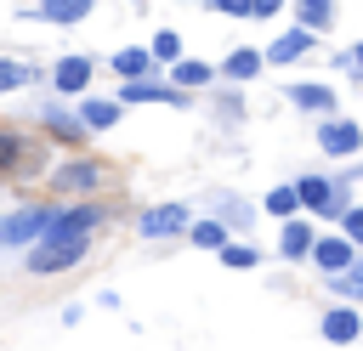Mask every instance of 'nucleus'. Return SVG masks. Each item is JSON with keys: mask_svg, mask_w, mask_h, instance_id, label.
I'll return each mask as SVG.
<instances>
[{"mask_svg": "<svg viewBox=\"0 0 363 351\" xmlns=\"http://www.w3.org/2000/svg\"><path fill=\"white\" fill-rule=\"evenodd\" d=\"M108 181H113V170H108L102 159L68 153V159H57V164L45 170V198H57V204H85V198H102Z\"/></svg>", "mask_w": 363, "mask_h": 351, "instance_id": "obj_1", "label": "nucleus"}, {"mask_svg": "<svg viewBox=\"0 0 363 351\" xmlns=\"http://www.w3.org/2000/svg\"><path fill=\"white\" fill-rule=\"evenodd\" d=\"M45 170H51V147L23 125H0V181H34V176L45 181Z\"/></svg>", "mask_w": 363, "mask_h": 351, "instance_id": "obj_2", "label": "nucleus"}, {"mask_svg": "<svg viewBox=\"0 0 363 351\" xmlns=\"http://www.w3.org/2000/svg\"><path fill=\"white\" fill-rule=\"evenodd\" d=\"M295 204H301L306 221H340L357 198H352L346 181H335V176H323V170H306V176H295Z\"/></svg>", "mask_w": 363, "mask_h": 351, "instance_id": "obj_3", "label": "nucleus"}, {"mask_svg": "<svg viewBox=\"0 0 363 351\" xmlns=\"http://www.w3.org/2000/svg\"><path fill=\"white\" fill-rule=\"evenodd\" d=\"M51 215H57V198H28V204L6 209V215H0V249H23V255H28V249L45 238Z\"/></svg>", "mask_w": 363, "mask_h": 351, "instance_id": "obj_4", "label": "nucleus"}, {"mask_svg": "<svg viewBox=\"0 0 363 351\" xmlns=\"http://www.w3.org/2000/svg\"><path fill=\"white\" fill-rule=\"evenodd\" d=\"M45 79H51V96L57 102H85L91 85H96V57L91 51H62Z\"/></svg>", "mask_w": 363, "mask_h": 351, "instance_id": "obj_5", "label": "nucleus"}, {"mask_svg": "<svg viewBox=\"0 0 363 351\" xmlns=\"http://www.w3.org/2000/svg\"><path fill=\"white\" fill-rule=\"evenodd\" d=\"M108 221H113V204H102V198H85V204H57V215H51L45 238H96ZM45 238H40V243H45Z\"/></svg>", "mask_w": 363, "mask_h": 351, "instance_id": "obj_6", "label": "nucleus"}, {"mask_svg": "<svg viewBox=\"0 0 363 351\" xmlns=\"http://www.w3.org/2000/svg\"><path fill=\"white\" fill-rule=\"evenodd\" d=\"M187 226H193V204H182V198H164V204L136 209V238H147V243L187 238Z\"/></svg>", "mask_w": 363, "mask_h": 351, "instance_id": "obj_7", "label": "nucleus"}, {"mask_svg": "<svg viewBox=\"0 0 363 351\" xmlns=\"http://www.w3.org/2000/svg\"><path fill=\"white\" fill-rule=\"evenodd\" d=\"M85 255H91V238H45V243H34L23 255V272L28 277H57V272L79 266Z\"/></svg>", "mask_w": 363, "mask_h": 351, "instance_id": "obj_8", "label": "nucleus"}, {"mask_svg": "<svg viewBox=\"0 0 363 351\" xmlns=\"http://www.w3.org/2000/svg\"><path fill=\"white\" fill-rule=\"evenodd\" d=\"M34 119H40V130H45V142H57V147H68V153H79V147H85V125H79V113H74V102H57V96H45Z\"/></svg>", "mask_w": 363, "mask_h": 351, "instance_id": "obj_9", "label": "nucleus"}, {"mask_svg": "<svg viewBox=\"0 0 363 351\" xmlns=\"http://www.w3.org/2000/svg\"><path fill=\"white\" fill-rule=\"evenodd\" d=\"M318 153L323 159H357L363 153V125L352 113H335V119H318Z\"/></svg>", "mask_w": 363, "mask_h": 351, "instance_id": "obj_10", "label": "nucleus"}, {"mask_svg": "<svg viewBox=\"0 0 363 351\" xmlns=\"http://www.w3.org/2000/svg\"><path fill=\"white\" fill-rule=\"evenodd\" d=\"M306 266L329 283V277H346L352 266H357V249L340 238V232H318V243H312V255H306Z\"/></svg>", "mask_w": 363, "mask_h": 351, "instance_id": "obj_11", "label": "nucleus"}, {"mask_svg": "<svg viewBox=\"0 0 363 351\" xmlns=\"http://www.w3.org/2000/svg\"><path fill=\"white\" fill-rule=\"evenodd\" d=\"M284 96H289L295 113H318V119H335V113H340V91H335L329 79H295Z\"/></svg>", "mask_w": 363, "mask_h": 351, "instance_id": "obj_12", "label": "nucleus"}, {"mask_svg": "<svg viewBox=\"0 0 363 351\" xmlns=\"http://www.w3.org/2000/svg\"><path fill=\"white\" fill-rule=\"evenodd\" d=\"M91 11H96L91 0H40V6H23L17 17L23 23H51V28H79Z\"/></svg>", "mask_w": 363, "mask_h": 351, "instance_id": "obj_13", "label": "nucleus"}, {"mask_svg": "<svg viewBox=\"0 0 363 351\" xmlns=\"http://www.w3.org/2000/svg\"><path fill=\"white\" fill-rule=\"evenodd\" d=\"M318 340H329V345H357V340H363V311H357V306H323V311H318Z\"/></svg>", "mask_w": 363, "mask_h": 351, "instance_id": "obj_14", "label": "nucleus"}, {"mask_svg": "<svg viewBox=\"0 0 363 351\" xmlns=\"http://www.w3.org/2000/svg\"><path fill=\"white\" fill-rule=\"evenodd\" d=\"M312 51H318V40L289 23L284 34H272V45H261V62H267V68H289V62H301V57H312Z\"/></svg>", "mask_w": 363, "mask_h": 351, "instance_id": "obj_15", "label": "nucleus"}, {"mask_svg": "<svg viewBox=\"0 0 363 351\" xmlns=\"http://www.w3.org/2000/svg\"><path fill=\"white\" fill-rule=\"evenodd\" d=\"M261 45H233L221 62H216V79L221 85H250V79H261Z\"/></svg>", "mask_w": 363, "mask_h": 351, "instance_id": "obj_16", "label": "nucleus"}, {"mask_svg": "<svg viewBox=\"0 0 363 351\" xmlns=\"http://www.w3.org/2000/svg\"><path fill=\"white\" fill-rule=\"evenodd\" d=\"M74 113H79V125H85V136H108L119 119H125V108L113 102V96H85V102H74Z\"/></svg>", "mask_w": 363, "mask_h": 351, "instance_id": "obj_17", "label": "nucleus"}, {"mask_svg": "<svg viewBox=\"0 0 363 351\" xmlns=\"http://www.w3.org/2000/svg\"><path fill=\"white\" fill-rule=\"evenodd\" d=\"M335 17H340V11H335V0H295V6H289V23H295V28H306L312 40H323V34L335 28Z\"/></svg>", "mask_w": 363, "mask_h": 351, "instance_id": "obj_18", "label": "nucleus"}, {"mask_svg": "<svg viewBox=\"0 0 363 351\" xmlns=\"http://www.w3.org/2000/svg\"><path fill=\"white\" fill-rule=\"evenodd\" d=\"M312 243H318V221L295 215V221H284V226H278V255H284V260H306V255H312Z\"/></svg>", "mask_w": 363, "mask_h": 351, "instance_id": "obj_19", "label": "nucleus"}, {"mask_svg": "<svg viewBox=\"0 0 363 351\" xmlns=\"http://www.w3.org/2000/svg\"><path fill=\"white\" fill-rule=\"evenodd\" d=\"M108 68L119 74V85H130V79H159V68H153L147 45H119V51L108 57Z\"/></svg>", "mask_w": 363, "mask_h": 351, "instance_id": "obj_20", "label": "nucleus"}, {"mask_svg": "<svg viewBox=\"0 0 363 351\" xmlns=\"http://www.w3.org/2000/svg\"><path fill=\"white\" fill-rule=\"evenodd\" d=\"M164 79H170L176 91H187V96H193V91H210V85H216V62H204V57H182Z\"/></svg>", "mask_w": 363, "mask_h": 351, "instance_id": "obj_21", "label": "nucleus"}, {"mask_svg": "<svg viewBox=\"0 0 363 351\" xmlns=\"http://www.w3.org/2000/svg\"><path fill=\"white\" fill-rule=\"evenodd\" d=\"M147 57H153V68H159V74H170V68L187 57V45H182V34H176V28H153V40H147Z\"/></svg>", "mask_w": 363, "mask_h": 351, "instance_id": "obj_22", "label": "nucleus"}, {"mask_svg": "<svg viewBox=\"0 0 363 351\" xmlns=\"http://www.w3.org/2000/svg\"><path fill=\"white\" fill-rule=\"evenodd\" d=\"M187 243H193V249H210V255H221V249L233 243V232H227L216 215H193V226H187Z\"/></svg>", "mask_w": 363, "mask_h": 351, "instance_id": "obj_23", "label": "nucleus"}, {"mask_svg": "<svg viewBox=\"0 0 363 351\" xmlns=\"http://www.w3.org/2000/svg\"><path fill=\"white\" fill-rule=\"evenodd\" d=\"M261 209H267L278 226H284V221H295V215H301V204H295V181H278V187H267V192H261Z\"/></svg>", "mask_w": 363, "mask_h": 351, "instance_id": "obj_24", "label": "nucleus"}, {"mask_svg": "<svg viewBox=\"0 0 363 351\" xmlns=\"http://www.w3.org/2000/svg\"><path fill=\"white\" fill-rule=\"evenodd\" d=\"M34 79H45L34 62H17L11 51H0V96H11V91H23V85H34Z\"/></svg>", "mask_w": 363, "mask_h": 351, "instance_id": "obj_25", "label": "nucleus"}, {"mask_svg": "<svg viewBox=\"0 0 363 351\" xmlns=\"http://www.w3.org/2000/svg\"><path fill=\"white\" fill-rule=\"evenodd\" d=\"M221 266H233V272H255V266H261V249H255L250 238H233V243L221 249Z\"/></svg>", "mask_w": 363, "mask_h": 351, "instance_id": "obj_26", "label": "nucleus"}, {"mask_svg": "<svg viewBox=\"0 0 363 351\" xmlns=\"http://www.w3.org/2000/svg\"><path fill=\"white\" fill-rule=\"evenodd\" d=\"M216 221H221V226L238 238V232L250 226V204H238V198H216Z\"/></svg>", "mask_w": 363, "mask_h": 351, "instance_id": "obj_27", "label": "nucleus"}, {"mask_svg": "<svg viewBox=\"0 0 363 351\" xmlns=\"http://www.w3.org/2000/svg\"><path fill=\"white\" fill-rule=\"evenodd\" d=\"M340 238H346V243L363 255V204H352V209L340 215Z\"/></svg>", "mask_w": 363, "mask_h": 351, "instance_id": "obj_28", "label": "nucleus"}, {"mask_svg": "<svg viewBox=\"0 0 363 351\" xmlns=\"http://www.w3.org/2000/svg\"><path fill=\"white\" fill-rule=\"evenodd\" d=\"M204 11H216V17H250V0H204Z\"/></svg>", "mask_w": 363, "mask_h": 351, "instance_id": "obj_29", "label": "nucleus"}, {"mask_svg": "<svg viewBox=\"0 0 363 351\" xmlns=\"http://www.w3.org/2000/svg\"><path fill=\"white\" fill-rule=\"evenodd\" d=\"M278 11H284V0H250V17L244 23H278Z\"/></svg>", "mask_w": 363, "mask_h": 351, "instance_id": "obj_30", "label": "nucleus"}, {"mask_svg": "<svg viewBox=\"0 0 363 351\" xmlns=\"http://www.w3.org/2000/svg\"><path fill=\"white\" fill-rule=\"evenodd\" d=\"M216 113H221V119H244V96H221Z\"/></svg>", "mask_w": 363, "mask_h": 351, "instance_id": "obj_31", "label": "nucleus"}, {"mask_svg": "<svg viewBox=\"0 0 363 351\" xmlns=\"http://www.w3.org/2000/svg\"><path fill=\"white\" fill-rule=\"evenodd\" d=\"M346 57H352V79L363 85V40H352V45H346Z\"/></svg>", "mask_w": 363, "mask_h": 351, "instance_id": "obj_32", "label": "nucleus"}, {"mask_svg": "<svg viewBox=\"0 0 363 351\" xmlns=\"http://www.w3.org/2000/svg\"><path fill=\"white\" fill-rule=\"evenodd\" d=\"M346 283H357V289H363V255H357V266L346 272Z\"/></svg>", "mask_w": 363, "mask_h": 351, "instance_id": "obj_33", "label": "nucleus"}]
</instances>
